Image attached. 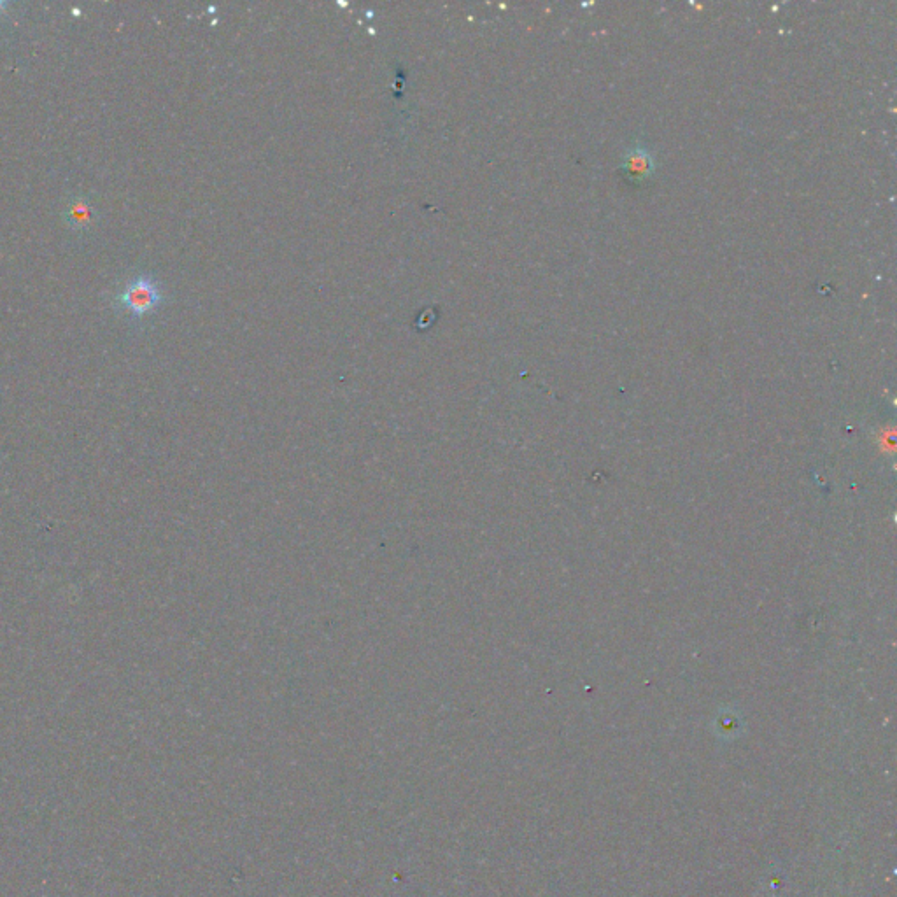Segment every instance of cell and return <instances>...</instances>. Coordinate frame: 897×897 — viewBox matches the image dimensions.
<instances>
[{
	"label": "cell",
	"instance_id": "cell-2",
	"mask_svg": "<svg viewBox=\"0 0 897 897\" xmlns=\"http://www.w3.org/2000/svg\"><path fill=\"white\" fill-rule=\"evenodd\" d=\"M622 176L628 179L629 183H642L645 179H649L654 172V160L650 156L647 149L638 146L628 151V155L624 156L621 165Z\"/></svg>",
	"mask_w": 897,
	"mask_h": 897
},
{
	"label": "cell",
	"instance_id": "cell-1",
	"mask_svg": "<svg viewBox=\"0 0 897 897\" xmlns=\"http://www.w3.org/2000/svg\"><path fill=\"white\" fill-rule=\"evenodd\" d=\"M162 302V290L155 279L149 276H139L128 281L127 286L116 295V305L137 319L155 312Z\"/></svg>",
	"mask_w": 897,
	"mask_h": 897
},
{
	"label": "cell",
	"instance_id": "cell-4",
	"mask_svg": "<svg viewBox=\"0 0 897 897\" xmlns=\"http://www.w3.org/2000/svg\"><path fill=\"white\" fill-rule=\"evenodd\" d=\"M2 9H6V2H0V11H2Z\"/></svg>",
	"mask_w": 897,
	"mask_h": 897
},
{
	"label": "cell",
	"instance_id": "cell-3",
	"mask_svg": "<svg viewBox=\"0 0 897 897\" xmlns=\"http://www.w3.org/2000/svg\"><path fill=\"white\" fill-rule=\"evenodd\" d=\"M64 216L65 223L69 227L79 230V232H85L88 228L93 227V223L97 219V212H95V207H93L92 202L88 198L79 195V197H74L69 202Z\"/></svg>",
	"mask_w": 897,
	"mask_h": 897
}]
</instances>
